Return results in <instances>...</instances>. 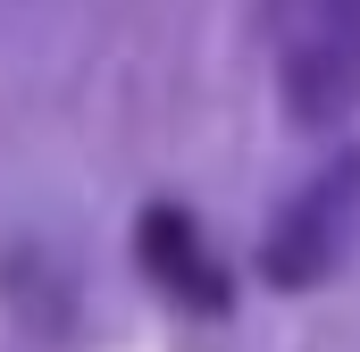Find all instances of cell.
<instances>
[{
	"label": "cell",
	"instance_id": "1",
	"mask_svg": "<svg viewBox=\"0 0 360 352\" xmlns=\"http://www.w3.org/2000/svg\"><path fill=\"white\" fill-rule=\"evenodd\" d=\"M269 42L302 126H344L360 109V0H269Z\"/></svg>",
	"mask_w": 360,
	"mask_h": 352
},
{
	"label": "cell",
	"instance_id": "2",
	"mask_svg": "<svg viewBox=\"0 0 360 352\" xmlns=\"http://www.w3.org/2000/svg\"><path fill=\"white\" fill-rule=\"evenodd\" d=\"M360 244V151L344 168H327L269 235V277L276 285H319L327 268Z\"/></svg>",
	"mask_w": 360,
	"mask_h": 352
},
{
	"label": "cell",
	"instance_id": "3",
	"mask_svg": "<svg viewBox=\"0 0 360 352\" xmlns=\"http://www.w3.org/2000/svg\"><path fill=\"white\" fill-rule=\"evenodd\" d=\"M143 260H151V277H168V294H184L193 310H218V302H226V285H218V268L201 260L184 210H151V218H143Z\"/></svg>",
	"mask_w": 360,
	"mask_h": 352
}]
</instances>
